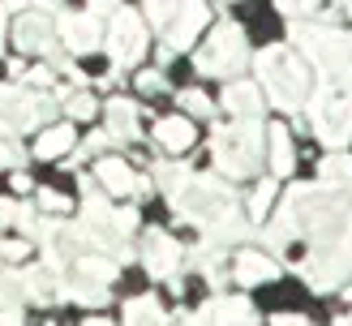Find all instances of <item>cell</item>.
Returning <instances> with one entry per match:
<instances>
[{
	"label": "cell",
	"instance_id": "e575fe53",
	"mask_svg": "<svg viewBox=\"0 0 352 326\" xmlns=\"http://www.w3.org/2000/svg\"><path fill=\"white\" fill-rule=\"evenodd\" d=\"M34 5H39V9H56L60 0H34Z\"/></svg>",
	"mask_w": 352,
	"mask_h": 326
},
{
	"label": "cell",
	"instance_id": "6da1fadb",
	"mask_svg": "<svg viewBox=\"0 0 352 326\" xmlns=\"http://www.w3.org/2000/svg\"><path fill=\"white\" fill-rule=\"evenodd\" d=\"M168 202H172V211L181 219H189V223H215L219 215L232 211V189L219 185L215 176H193L189 172V176L168 194Z\"/></svg>",
	"mask_w": 352,
	"mask_h": 326
},
{
	"label": "cell",
	"instance_id": "e0dca14e",
	"mask_svg": "<svg viewBox=\"0 0 352 326\" xmlns=\"http://www.w3.org/2000/svg\"><path fill=\"white\" fill-rule=\"evenodd\" d=\"M155 137H160L164 150H189L193 146V125L185 116H164L160 125H155Z\"/></svg>",
	"mask_w": 352,
	"mask_h": 326
},
{
	"label": "cell",
	"instance_id": "7c38bea8",
	"mask_svg": "<svg viewBox=\"0 0 352 326\" xmlns=\"http://www.w3.org/2000/svg\"><path fill=\"white\" fill-rule=\"evenodd\" d=\"M52 39H56V26L47 22V13H22L13 26V43L22 51H52Z\"/></svg>",
	"mask_w": 352,
	"mask_h": 326
},
{
	"label": "cell",
	"instance_id": "8d00e7d4",
	"mask_svg": "<svg viewBox=\"0 0 352 326\" xmlns=\"http://www.w3.org/2000/svg\"><path fill=\"white\" fill-rule=\"evenodd\" d=\"M340 326H352V318H348V322H340Z\"/></svg>",
	"mask_w": 352,
	"mask_h": 326
},
{
	"label": "cell",
	"instance_id": "4316f807",
	"mask_svg": "<svg viewBox=\"0 0 352 326\" xmlns=\"http://www.w3.org/2000/svg\"><path fill=\"white\" fill-rule=\"evenodd\" d=\"M39 206L52 211V215H60V211H69V198H60L56 189H39Z\"/></svg>",
	"mask_w": 352,
	"mask_h": 326
},
{
	"label": "cell",
	"instance_id": "7a4b0ae2",
	"mask_svg": "<svg viewBox=\"0 0 352 326\" xmlns=\"http://www.w3.org/2000/svg\"><path fill=\"white\" fill-rule=\"evenodd\" d=\"M146 13H151V22L164 30V60L176 47H189L193 34L206 22L202 0H146Z\"/></svg>",
	"mask_w": 352,
	"mask_h": 326
},
{
	"label": "cell",
	"instance_id": "8fae6325",
	"mask_svg": "<svg viewBox=\"0 0 352 326\" xmlns=\"http://www.w3.org/2000/svg\"><path fill=\"white\" fill-rule=\"evenodd\" d=\"M56 30H60V39H65L69 51H95L99 39H103L99 17H95V13H65Z\"/></svg>",
	"mask_w": 352,
	"mask_h": 326
},
{
	"label": "cell",
	"instance_id": "ac0fdd59",
	"mask_svg": "<svg viewBox=\"0 0 352 326\" xmlns=\"http://www.w3.org/2000/svg\"><path fill=\"white\" fill-rule=\"evenodd\" d=\"M275 262L267 253H236V266H232V275H236V283H262V279H275Z\"/></svg>",
	"mask_w": 352,
	"mask_h": 326
},
{
	"label": "cell",
	"instance_id": "5b68a950",
	"mask_svg": "<svg viewBox=\"0 0 352 326\" xmlns=\"http://www.w3.org/2000/svg\"><path fill=\"white\" fill-rule=\"evenodd\" d=\"M56 112V99L43 95V91H22V86H9L0 82V133H26V129H39L43 120Z\"/></svg>",
	"mask_w": 352,
	"mask_h": 326
},
{
	"label": "cell",
	"instance_id": "9c48e42d",
	"mask_svg": "<svg viewBox=\"0 0 352 326\" xmlns=\"http://www.w3.org/2000/svg\"><path fill=\"white\" fill-rule=\"evenodd\" d=\"M193 326H254V305L241 296H215L193 314Z\"/></svg>",
	"mask_w": 352,
	"mask_h": 326
},
{
	"label": "cell",
	"instance_id": "ba28073f",
	"mask_svg": "<svg viewBox=\"0 0 352 326\" xmlns=\"http://www.w3.org/2000/svg\"><path fill=\"white\" fill-rule=\"evenodd\" d=\"M314 125H318V133L327 137L331 146L336 142H348L352 137V99L348 95H327L318 108H314Z\"/></svg>",
	"mask_w": 352,
	"mask_h": 326
},
{
	"label": "cell",
	"instance_id": "44dd1931",
	"mask_svg": "<svg viewBox=\"0 0 352 326\" xmlns=\"http://www.w3.org/2000/svg\"><path fill=\"white\" fill-rule=\"evenodd\" d=\"M271 167H275V176L292 172V142H288L284 125H271Z\"/></svg>",
	"mask_w": 352,
	"mask_h": 326
},
{
	"label": "cell",
	"instance_id": "d4e9b609",
	"mask_svg": "<svg viewBox=\"0 0 352 326\" xmlns=\"http://www.w3.org/2000/svg\"><path fill=\"white\" fill-rule=\"evenodd\" d=\"M271 198H275V185H271V181H262V185L254 189V198H250V215L262 219V215H267V206H271Z\"/></svg>",
	"mask_w": 352,
	"mask_h": 326
},
{
	"label": "cell",
	"instance_id": "484cf974",
	"mask_svg": "<svg viewBox=\"0 0 352 326\" xmlns=\"http://www.w3.org/2000/svg\"><path fill=\"white\" fill-rule=\"evenodd\" d=\"M181 108H185L189 116H210V99H206L202 91H185V95H181Z\"/></svg>",
	"mask_w": 352,
	"mask_h": 326
},
{
	"label": "cell",
	"instance_id": "603a6c76",
	"mask_svg": "<svg viewBox=\"0 0 352 326\" xmlns=\"http://www.w3.org/2000/svg\"><path fill=\"white\" fill-rule=\"evenodd\" d=\"M26 159V150L17 146V137H9V133H0V167H17Z\"/></svg>",
	"mask_w": 352,
	"mask_h": 326
},
{
	"label": "cell",
	"instance_id": "1f68e13d",
	"mask_svg": "<svg viewBox=\"0 0 352 326\" xmlns=\"http://www.w3.org/2000/svg\"><path fill=\"white\" fill-rule=\"evenodd\" d=\"M13 189H17V194H26V189H30V176H26V172H17V176H13Z\"/></svg>",
	"mask_w": 352,
	"mask_h": 326
},
{
	"label": "cell",
	"instance_id": "4dcf8cb0",
	"mask_svg": "<svg viewBox=\"0 0 352 326\" xmlns=\"http://www.w3.org/2000/svg\"><path fill=\"white\" fill-rule=\"evenodd\" d=\"M271 326H309V322H305V318H292V314H279Z\"/></svg>",
	"mask_w": 352,
	"mask_h": 326
},
{
	"label": "cell",
	"instance_id": "836d02e7",
	"mask_svg": "<svg viewBox=\"0 0 352 326\" xmlns=\"http://www.w3.org/2000/svg\"><path fill=\"white\" fill-rule=\"evenodd\" d=\"M0 47H5V5H0Z\"/></svg>",
	"mask_w": 352,
	"mask_h": 326
},
{
	"label": "cell",
	"instance_id": "83f0119b",
	"mask_svg": "<svg viewBox=\"0 0 352 326\" xmlns=\"http://www.w3.org/2000/svg\"><path fill=\"white\" fill-rule=\"evenodd\" d=\"M26 253H30L26 240H5V245H0V257H5V262H22Z\"/></svg>",
	"mask_w": 352,
	"mask_h": 326
},
{
	"label": "cell",
	"instance_id": "7402d4cb",
	"mask_svg": "<svg viewBox=\"0 0 352 326\" xmlns=\"http://www.w3.org/2000/svg\"><path fill=\"white\" fill-rule=\"evenodd\" d=\"M322 181H327V185L352 181V159H348V154H331V159L322 163Z\"/></svg>",
	"mask_w": 352,
	"mask_h": 326
},
{
	"label": "cell",
	"instance_id": "f546056e",
	"mask_svg": "<svg viewBox=\"0 0 352 326\" xmlns=\"http://www.w3.org/2000/svg\"><path fill=\"white\" fill-rule=\"evenodd\" d=\"M138 86H142L146 95H155V91H164V78L160 73H142V78H138Z\"/></svg>",
	"mask_w": 352,
	"mask_h": 326
},
{
	"label": "cell",
	"instance_id": "d6a6232c",
	"mask_svg": "<svg viewBox=\"0 0 352 326\" xmlns=\"http://www.w3.org/2000/svg\"><path fill=\"white\" fill-rule=\"evenodd\" d=\"M301 5H309V0H279V9H284V13H296Z\"/></svg>",
	"mask_w": 352,
	"mask_h": 326
},
{
	"label": "cell",
	"instance_id": "d6986e66",
	"mask_svg": "<svg viewBox=\"0 0 352 326\" xmlns=\"http://www.w3.org/2000/svg\"><path fill=\"white\" fill-rule=\"evenodd\" d=\"M125 326H172V322H168L164 305L155 296H133L125 305Z\"/></svg>",
	"mask_w": 352,
	"mask_h": 326
},
{
	"label": "cell",
	"instance_id": "30bf717a",
	"mask_svg": "<svg viewBox=\"0 0 352 326\" xmlns=\"http://www.w3.org/2000/svg\"><path fill=\"white\" fill-rule=\"evenodd\" d=\"M142 262L155 279H168V275L181 270V245L168 236V232H146L142 240Z\"/></svg>",
	"mask_w": 352,
	"mask_h": 326
},
{
	"label": "cell",
	"instance_id": "9a60e30c",
	"mask_svg": "<svg viewBox=\"0 0 352 326\" xmlns=\"http://www.w3.org/2000/svg\"><path fill=\"white\" fill-rule=\"evenodd\" d=\"M138 137V108L129 99H112L108 103V142H129Z\"/></svg>",
	"mask_w": 352,
	"mask_h": 326
},
{
	"label": "cell",
	"instance_id": "52a82bcc",
	"mask_svg": "<svg viewBox=\"0 0 352 326\" xmlns=\"http://www.w3.org/2000/svg\"><path fill=\"white\" fill-rule=\"evenodd\" d=\"M108 51H112V60H116V65H133V60H142V51H146V26H142V17H138L133 9H116V13H112V26H108Z\"/></svg>",
	"mask_w": 352,
	"mask_h": 326
},
{
	"label": "cell",
	"instance_id": "8992f818",
	"mask_svg": "<svg viewBox=\"0 0 352 326\" xmlns=\"http://www.w3.org/2000/svg\"><path fill=\"white\" fill-rule=\"evenodd\" d=\"M241 65H245V34H241V26H232V22L215 26V34H210L206 47L198 51V73L232 78Z\"/></svg>",
	"mask_w": 352,
	"mask_h": 326
},
{
	"label": "cell",
	"instance_id": "277c9868",
	"mask_svg": "<svg viewBox=\"0 0 352 326\" xmlns=\"http://www.w3.org/2000/svg\"><path fill=\"white\" fill-rule=\"evenodd\" d=\"M210 150H215V163L228 172V176H250L262 159V133L254 120H241V125L215 129L210 137Z\"/></svg>",
	"mask_w": 352,
	"mask_h": 326
},
{
	"label": "cell",
	"instance_id": "2e32d148",
	"mask_svg": "<svg viewBox=\"0 0 352 326\" xmlns=\"http://www.w3.org/2000/svg\"><path fill=\"white\" fill-rule=\"evenodd\" d=\"M223 108L232 112V116H241V120H254V116L262 112L258 86H250V82H232V86L223 91Z\"/></svg>",
	"mask_w": 352,
	"mask_h": 326
},
{
	"label": "cell",
	"instance_id": "5bb4252c",
	"mask_svg": "<svg viewBox=\"0 0 352 326\" xmlns=\"http://www.w3.org/2000/svg\"><path fill=\"white\" fill-rule=\"evenodd\" d=\"M99 185L108 194H146V181L133 176V167L120 159H99Z\"/></svg>",
	"mask_w": 352,
	"mask_h": 326
},
{
	"label": "cell",
	"instance_id": "3957f363",
	"mask_svg": "<svg viewBox=\"0 0 352 326\" xmlns=\"http://www.w3.org/2000/svg\"><path fill=\"white\" fill-rule=\"evenodd\" d=\"M258 73H262V82H267V91H271V99L279 103V108H301V103H305L309 82H305L301 60H296L288 47H267V51H262V56H258Z\"/></svg>",
	"mask_w": 352,
	"mask_h": 326
},
{
	"label": "cell",
	"instance_id": "cb8c5ba5",
	"mask_svg": "<svg viewBox=\"0 0 352 326\" xmlns=\"http://www.w3.org/2000/svg\"><path fill=\"white\" fill-rule=\"evenodd\" d=\"M65 112L74 116V120H86V116H95V99L78 91V95H69V99H65Z\"/></svg>",
	"mask_w": 352,
	"mask_h": 326
},
{
	"label": "cell",
	"instance_id": "d590c367",
	"mask_svg": "<svg viewBox=\"0 0 352 326\" xmlns=\"http://www.w3.org/2000/svg\"><path fill=\"white\" fill-rule=\"evenodd\" d=\"M86 326H112V322H99V318H95V322H86Z\"/></svg>",
	"mask_w": 352,
	"mask_h": 326
},
{
	"label": "cell",
	"instance_id": "4fadbf2b",
	"mask_svg": "<svg viewBox=\"0 0 352 326\" xmlns=\"http://www.w3.org/2000/svg\"><path fill=\"white\" fill-rule=\"evenodd\" d=\"M22 270H0V326H22Z\"/></svg>",
	"mask_w": 352,
	"mask_h": 326
},
{
	"label": "cell",
	"instance_id": "f1b7e54d",
	"mask_svg": "<svg viewBox=\"0 0 352 326\" xmlns=\"http://www.w3.org/2000/svg\"><path fill=\"white\" fill-rule=\"evenodd\" d=\"M43 86H52V69H47V65L30 69V91H43Z\"/></svg>",
	"mask_w": 352,
	"mask_h": 326
},
{
	"label": "cell",
	"instance_id": "ffe728a7",
	"mask_svg": "<svg viewBox=\"0 0 352 326\" xmlns=\"http://www.w3.org/2000/svg\"><path fill=\"white\" fill-rule=\"evenodd\" d=\"M65 150H74V129L69 125H52L39 133V142H34V154L39 159H60Z\"/></svg>",
	"mask_w": 352,
	"mask_h": 326
}]
</instances>
